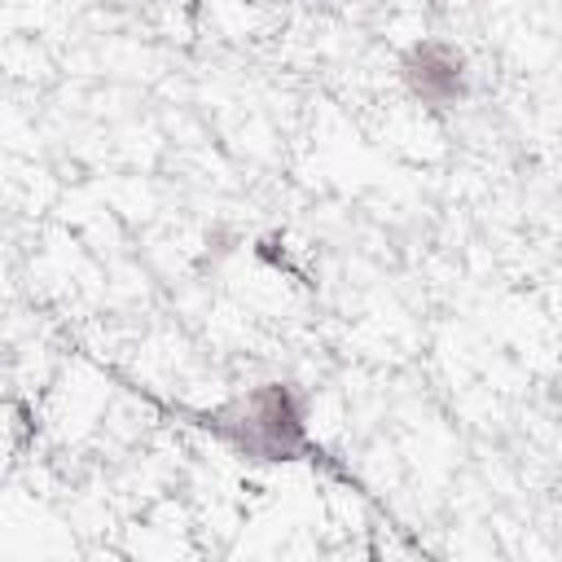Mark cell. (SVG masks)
<instances>
[{"instance_id": "cell-1", "label": "cell", "mask_w": 562, "mask_h": 562, "mask_svg": "<svg viewBox=\"0 0 562 562\" xmlns=\"http://www.w3.org/2000/svg\"><path fill=\"white\" fill-rule=\"evenodd\" d=\"M162 413H171L176 422L220 439L224 448H233L241 461L255 465H307L321 470L338 483H351L360 496L364 483L351 474V465H342L312 430H307V391L290 378H268L246 386L241 395H228L211 408H189V404H167L158 400Z\"/></svg>"}, {"instance_id": "cell-2", "label": "cell", "mask_w": 562, "mask_h": 562, "mask_svg": "<svg viewBox=\"0 0 562 562\" xmlns=\"http://www.w3.org/2000/svg\"><path fill=\"white\" fill-rule=\"evenodd\" d=\"M395 75H400L404 92L413 101H422L426 110H457L470 97V57L461 44L439 40V35L413 40L400 53Z\"/></svg>"}]
</instances>
